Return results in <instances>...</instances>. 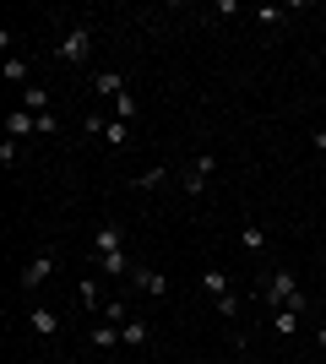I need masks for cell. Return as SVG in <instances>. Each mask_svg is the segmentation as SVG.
I'll list each match as a JSON object with an SVG mask.
<instances>
[{
    "label": "cell",
    "instance_id": "1",
    "mask_svg": "<svg viewBox=\"0 0 326 364\" xmlns=\"http://www.w3.org/2000/svg\"><path fill=\"white\" fill-rule=\"evenodd\" d=\"M256 294H261L266 304H278V310L288 304V310H299V316H305V289H299V277L288 272V267L266 272V277H261V289H256Z\"/></svg>",
    "mask_w": 326,
    "mask_h": 364
},
{
    "label": "cell",
    "instance_id": "2",
    "mask_svg": "<svg viewBox=\"0 0 326 364\" xmlns=\"http://www.w3.org/2000/svg\"><path fill=\"white\" fill-rule=\"evenodd\" d=\"M55 60H65V65H87V60H93V28H71V33H65V44L55 49Z\"/></svg>",
    "mask_w": 326,
    "mask_h": 364
},
{
    "label": "cell",
    "instance_id": "3",
    "mask_svg": "<svg viewBox=\"0 0 326 364\" xmlns=\"http://www.w3.org/2000/svg\"><path fill=\"white\" fill-rule=\"evenodd\" d=\"M49 277H55V250H38V256L28 261V267H22V277H16V283H22V289H44Z\"/></svg>",
    "mask_w": 326,
    "mask_h": 364
},
{
    "label": "cell",
    "instance_id": "4",
    "mask_svg": "<svg viewBox=\"0 0 326 364\" xmlns=\"http://www.w3.org/2000/svg\"><path fill=\"white\" fill-rule=\"evenodd\" d=\"M212 168H217V158H212V152H196V164L185 168V191H190V196H202V191H207Z\"/></svg>",
    "mask_w": 326,
    "mask_h": 364
},
{
    "label": "cell",
    "instance_id": "5",
    "mask_svg": "<svg viewBox=\"0 0 326 364\" xmlns=\"http://www.w3.org/2000/svg\"><path fill=\"white\" fill-rule=\"evenodd\" d=\"M38 131V114H28V109H11L6 114V141H22V136H33Z\"/></svg>",
    "mask_w": 326,
    "mask_h": 364
},
{
    "label": "cell",
    "instance_id": "6",
    "mask_svg": "<svg viewBox=\"0 0 326 364\" xmlns=\"http://www.w3.org/2000/svg\"><path fill=\"white\" fill-rule=\"evenodd\" d=\"M114 250H125V228L120 223H104L93 240V256H114Z\"/></svg>",
    "mask_w": 326,
    "mask_h": 364
},
{
    "label": "cell",
    "instance_id": "7",
    "mask_svg": "<svg viewBox=\"0 0 326 364\" xmlns=\"http://www.w3.org/2000/svg\"><path fill=\"white\" fill-rule=\"evenodd\" d=\"M131 283H141V294H153V299H163V294H169V277L153 272V267H136V272H131Z\"/></svg>",
    "mask_w": 326,
    "mask_h": 364
},
{
    "label": "cell",
    "instance_id": "8",
    "mask_svg": "<svg viewBox=\"0 0 326 364\" xmlns=\"http://www.w3.org/2000/svg\"><path fill=\"white\" fill-rule=\"evenodd\" d=\"M93 92H98V98H109V104H114V98H120V92H125V76H120V71H98V76H93Z\"/></svg>",
    "mask_w": 326,
    "mask_h": 364
},
{
    "label": "cell",
    "instance_id": "9",
    "mask_svg": "<svg viewBox=\"0 0 326 364\" xmlns=\"http://www.w3.org/2000/svg\"><path fill=\"white\" fill-rule=\"evenodd\" d=\"M28 326H33V332H38V337H55V332H60V316H55V310H44V304H33Z\"/></svg>",
    "mask_w": 326,
    "mask_h": 364
},
{
    "label": "cell",
    "instance_id": "10",
    "mask_svg": "<svg viewBox=\"0 0 326 364\" xmlns=\"http://www.w3.org/2000/svg\"><path fill=\"white\" fill-rule=\"evenodd\" d=\"M16 109H28V114H49V92L33 82V87H22V98H16Z\"/></svg>",
    "mask_w": 326,
    "mask_h": 364
},
{
    "label": "cell",
    "instance_id": "11",
    "mask_svg": "<svg viewBox=\"0 0 326 364\" xmlns=\"http://www.w3.org/2000/svg\"><path fill=\"white\" fill-rule=\"evenodd\" d=\"M147 337H153L147 321H125V326H120V343H125V348H147Z\"/></svg>",
    "mask_w": 326,
    "mask_h": 364
},
{
    "label": "cell",
    "instance_id": "12",
    "mask_svg": "<svg viewBox=\"0 0 326 364\" xmlns=\"http://www.w3.org/2000/svg\"><path fill=\"white\" fill-rule=\"evenodd\" d=\"M98 272H104V277H125V272H136V267H131L125 250H114V256H98Z\"/></svg>",
    "mask_w": 326,
    "mask_h": 364
},
{
    "label": "cell",
    "instance_id": "13",
    "mask_svg": "<svg viewBox=\"0 0 326 364\" xmlns=\"http://www.w3.org/2000/svg\"><path fill=\"white\" fill-rule=\"evenodd\" d=\"M93 348H120V326H109V321H98V326H93Z\"/></svg>",
    "mask_w": 326,
    "mask_h": 364
},
{
    "label": "cell",
    "instance_id": "14",
    "mask_svg": "<svg viewBox=\"0 0 326 364\" xmlns=\"http://www.w3.org/2000/svg\"><path fill=\"white\" fill-rule=\"evenodd\" d=\"M272 326H278V337H294V332H299V310H288V304H283V310H272Z\"/></svg>",
    "mask_w": 326,
    "mask_h": 364
},
{
    "label": "cell",
    "instance_id": "15",
    "mask_svg": "<svg viewBox=\"0 0 326 364\" xmlns=\"http://www.w3.org/2000/svg\"><path fill=\"white\" fill-rule=\"evenodd\" d=\"M136 114H141V104H136V98H131V92H120V98H114V120L136 125Z\"/></svg>",
    "mask_w": 326,
    "mask_h": 364
},
{
    "label": "cell",
    "instance_id": "16",
    "mask_svg": "<svg viewBox=\"0 0 326 364\" xmlns=\"http://www.w3.org/2000/svg\"><path fill=\"white\" fill-rule=\"evenodd\" d=\"M104 141H109L114 152H120L125 141H131V125H125V120H109V125H104Z\"/></svg>",
    "mask_w": 326,
    "mask_h": 364
},
{
    "label": "cell",
    "instance_id": "17",
    "mask_svg": "<svg viewBox=\"0 0 326 364\" xmlns=\"http://www.w3.org/2000/svg\"><path fill=\"white\" fill-rule=\"evenodd\" d=\"M202 289L212 294V299H223V294H229V277L217 272V267H207V272H202Z\"/></svg>",
    "mask_w": 326,
    "mask_h": 364
},
{
    "label": "cell",
    "instance_id": "18",
    "mask_svg": "<svg viewBox=\"0 0 326 364\" xmlns=\"http://www.w3.org/2000/svg\"><path fill=\"white\" fill-rule=\"evenodd\" d=\"M256 22H261V28H283V22H288V11H283V6H261V11H256Z\"/></svg>",
    "mask_w": 326,
    "mask_h": 364
},
{
    "label": "cell",
    "instance_id": "19",
    "mask_svg": "<svg viewBox=\"0 0 326 364\" xmlns=\"http://www.w3.org/2000/svg\"><path fill=\"white\" fill-rule=\"evenodd\" d=\"M239 245H245V250H266V234L256 223H245V228H239Z\"/></svg>",
    "mask_w": 326,
    "mask_h": 364
},
{
    "label": "cell",
    "instance_id": "20",
    "mask_svg": "<svg viewBox=\"0 0 326 364\" xmlns=\"http://www.w3.org/2000/svg\"><path fill=\"white\" fill-rule=\"evenodd\" d=\"M163 180H169V168H147L141 180H131V191H153V185H163Z\"/></svg>",
    "mask_w": 326,
    "mask_h": 364
},
{
    "label": "cell",
    "instance_id": "21",
    "mask_svg": "<svg viewBox=\"0 0 326 364\" xmlns=\"http://www.w3.org/2000/svg\"><path fill=\"white\" fill-rule=\"evenodd\" d=\"M0 71H6V82H28V60H6Z\"/></svg>",
    "mask_w": 326,
    "mask_h": 364
},
{
    "label": "cell",
    "instance_id": "22",
    "mask_svg": "<svg viewBox=\"0 0 326 364\" xmlns=\"http://www.w3.org/2000/svg\"><path fill=\"white\" fill-rule=\"evenodd\" d=\"M212 304H217V316H223V321L239 316V299H234V294H223V299H212Z\"/></svg>",
    "mask_w": 326,
    "mask_h": 364
},
{
    "label": "cell",
    "instance_id": "23",
    "mask_svg": "<svg viewBox=\"0 0 326 364\" xmlns=\"http://www.w3.org/2000/svg\"><path fill=\"white\" fill-rule=\"evenodd\" d=\"M104 321H109V326H114V321L125 326V304H120V299H109V304H104Z\"/></svg>",
    "mask_w": 326,
    "mask_h": 364
},
{
    "label": "cell",
    "instance_id": "24",
    "mask_svg": "<svg viewBox=\"0 0 326 364\" xmlns=\"http://www.w3.org/2000/svg\"><path fill=\"white\" fill-rule=\"evenodd\" d=\"M104 125H109L104 114H87V120H82V131H87V136H104Z\"/></svg>",
    "mask_w": 326,
    "mask_h": 364
},
{
    "label": "cell",
    "instance_id": "25",
    "mask_svg": "<svg viewBox=\"0 0 326 364\" xmlns=\"http://www.w3.org/2000/svg\"><path fill=\"white\" fill-rule=\"evenodd\" d=\"M82 304H87V310H98V283H93V277L82 283Z\"/></svg>",
    "mask_w": 326,
    "mask_h": 364
}]
</instances>
